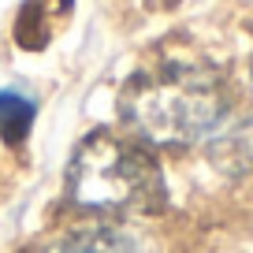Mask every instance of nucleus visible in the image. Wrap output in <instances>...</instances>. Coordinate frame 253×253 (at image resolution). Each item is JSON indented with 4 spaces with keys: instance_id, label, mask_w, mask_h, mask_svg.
Wrapping results in <instances>:
<instances>
[{
    "instance_id": "nucleus-1",
    "label": "nucleus",
    "mask_w": 253,
    "mask_h": 253,
    "mask_svg": "<svg viewBox=\"0 0 253 253\" xmlns=\"http://www.w3.org/2000/svg\"><path fill=\"white\" fill-rule=\"evenodd\" d=\"M231 97L220 71L201 60H160L123 86L119 119L149 149H186L209 142L227 119Z\"/></svg>"
},
{
    "instance_id": "nucleus-2",
    "label": "nucleus",
    "mask_w": 253,
    "mask_h": 253,
    "mask_svg": "<svg viewBox=\"0 0 253 253\" xmlns=\"http://www.w3.org/2000/svg\"><path fill=\"white\" fill-rule=\"evenodd\" d=\"M67 198L93 216H153L164 209V175L149 145L116 130H93L67 164Z\"/></svg>"
},
{
    "instance_id": "nucleus-3",
    "label": "nucleus",
    "mask_w": 253,
    "mask_h": 253,
    "mask_svg": "<svg viewBox=\"0 0 253 253\" xmlns=\"http://www.w3.org/2000/svg\"><path fill=\"white\" fill-rule=\"evenodd\" d=\"M209 160L223 175H250L253 171V112L250 116L227 112V119L209 134Z\"/></svg>"
},
{
    "instance_id": "nucleus-4",
    "label": "nucleus",
    "mask_w": 253,
    "mask_h": 253,
    "mask_svg": "<svg viewBox=\"0 0 253 253\" xmlns=\"http://www.w3.org/2000/svg\"><path fill=\"white\" fill-rule=\"evenodd\" d=\"M41 253H134V242L108 223H93V227H75L52 238Z\"/></svg>"
},
{
    "instance_id": "nucleus-5",
    "label": "nucleus",
    "mask_w": 253,
    "mask_h": 253,
    "mask_svg": "<svg viewBox=\"0 0 253 253\" xmlns=\"http://www.w3.org/2000/svg\"><path fill=\"white\" fill-rule=\"evenodd\" d=\"M38 104L23 89H0V138L8 145H19L34 126Z\"/></svg>"
},
{
    "instance_id": "nucleus-6",
    "label": "nucleus",
    "mask_w": 253,
    "mask_h": 253,
    "mask_svg": "<svg viewBox=\"0 0 253 253\" xmlns=\"http://www.w3.org/2000/svg\"><path fill=\"white\" fill-rule=\"evenodd\" d=\"M250 82H253V60H250Z\"/></svg>"
}]
</instances>
